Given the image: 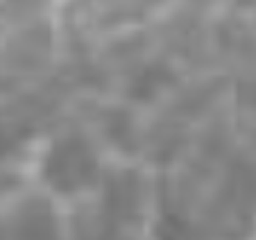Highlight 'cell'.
<instances>
[{
    "mask_svg": "<svg viewBox=\"0 0 256 240\" xmlns=\"http://www.w3.org/2000/svg\"><path fill=\"white\" fill-rule=\"evenodd\" d=\"M93 156L80 140H66L57 145L48 161V179L59 190H75L93 174Z\"/></svg>",
    "mask_w": 256,
    "mask_h": 240,
    "instance_id": "obj_1",
    "label": "cell"
}]
</instances>
